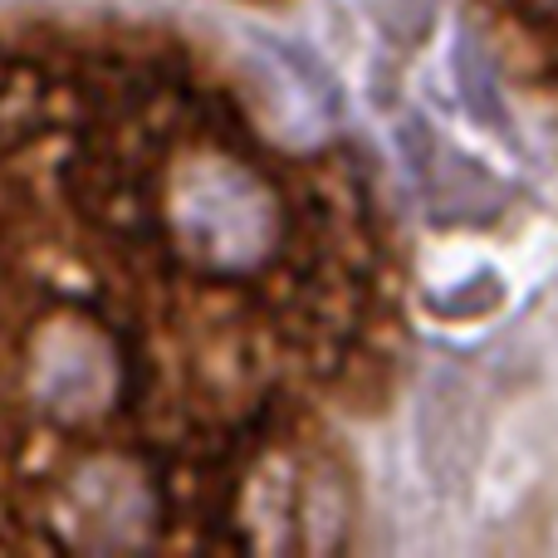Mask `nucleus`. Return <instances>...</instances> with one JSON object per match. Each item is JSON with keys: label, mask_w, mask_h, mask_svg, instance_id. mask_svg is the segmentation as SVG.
Segmentation results:
<instances>
[{"label": "nucleus", "mask_w": 558, "mask_h": 558, "mask_svg": "<svg viewBox=\"0 0 558 558\" xmlns=\"http://www.w3.org/2000/svg\"><path fill=\"white\" fill-rule=\"evenodd\" d=\"M412 446H416V471L426 485L446 490L465 475L475 446V387L461 373L441 367L422 383L416 397V422H412Z\"/></svg>", "instance_id": "f03ea898"}, {"label": "nucleus", "mask_w": 558, "mask_h": 558, "mask_svg": "<svg viewBox=\"0 0 558 558\" xmlns=\"http://www.w3.org/2000/svg\"><path fill=\"white\" fill-rule=\"evenodd\" d=\"M45 387H49V397H64V402H74V397H88L98 387L94 353H88L84 343H64L54 363H45Z\"/></svg>", "instance_id": "20e7f679"}, {"label": "nucleus", "mask_w": 558, "mask_h": 558, "mask_svg": "<svg viewBox=\"0 0 558 558\" xmlns=\"http://www.w3.org/2000/svg\"><path fill=\"white\" fill-rule=\"evenodd\" d=\"M357 5H363V15L373 20L387 39H397V45L426 39V29H432V20H436V0H357Z\"/></svg>", "instance_id": "7ed1b4c3"}, {"label": "nucleus", "mask_w": 558, "mask_h": 558, "mask_svg": "<svg viewBox=\"0 0 558 558\" xmlns=\"http://www.w3.org/2000/svg\"><path fill=\"white\" fill-rule=\"evenodd\" d=\"M177 221L196 251H206L221 265L251 260L265 235V211L255 202V186L226 167H202L196 177H186Z\"/></svg>", "instance_id": "f257e3e1"}]
</instances>
